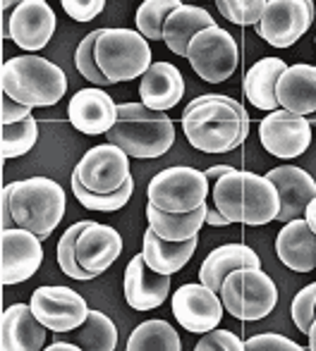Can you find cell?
Segmentation results:
<instances>
[{"label":"cell","mask_w":316,"mask_h":351,"mask_svg":"<svg viewBox=\"0 0 316 351\" xmlns=\"http://www.w3.org/2000/svg\"><path fill=\"white\" fill-rule=\"evenodd\" d=\"M240 268H261L259 254L247 244H223L204 258L199 268V282H204L214 291H221L223 280Z\"/></svg>","instance_id":"cell-27"},{"label":"cell","mask_w":316,"mask_h":351,"mask_svg":"<svg viewBox=\"0 0 316 351\" xmlns=\"http://www.w3.org/2000/svg\"><path fill=\"white\" fill-rule=\"evenodd\" d=\"M122 254V237L115 227L89 220L77 239V261L84 270L98 278L103 275Z\"/></svg>","instance_id":"cell-19"},{"label":"cell","mask_w":316,"mask_h":351,"mask_svg":"<svg viewBox=\"0 0 316 351\" xmlns=\"http://www.w3.org/2000/svg\"><path fill=\"white\" fill-rule=\"evenodd\" d=\"M290 313H293L295 328L302 335H307L316 318V282H309L307 287H302V289L295 294Z\"/></svg>","instance_id":"cell-38"},{"label":"cell","mask_w":316,"mask_h":351,"mask_svg":"<svg viewBox=\"0 0 316 351\" xmlns=\"http://www.w3.org/2000/svg\"><path fill=\"white\" fill-rule=\"evenodd\" d=\"M194 349L196 351H245V342H242L235 332L214 328L201 335V339L194 344Z\"/></svg>","instance_id":"cell-39"},{"label":"cell","mask_w":316,"mask_h":351,"mask_svg":"<svg viewBox=\"0 0 316 351\" xmlns=\"http://www.w3.org/2000/svg\"><path fill=\"white\" fill-rule=\"evenodd\" d=\"M187 60L196 77L206 84H223L240 65V46L233 34L214 24L196 34L187 46Z\"/></svg>","instance_id":"cell-9"},{"label":"cell","mask_w":316,"mask_h":351,"mask_svg":"<svg viewBox=\"0 0 316 351\" xmlns=\"http://www.w3.org/2000/svg\"><path fill=\"white\" fill-rule=\"evenodd\" d=\"M211 196V182L206 172L177 165L156 172L146 184V199L156 208L168 213H190L204 206Z\"/></svg>","instance_id":"cell-8"},{"label":"cell","mask_w":316,"mask_h":351,"mask_svg":"<svg viewBox=\"0 0 316 351\" xmlns=\"http://www.w3.org/2000/svg\"><path fill=\"white\" fill-rule=\"evenodd\" d=\"M75 175L91 191H117L132 177L130 156L115 143H101L84 153Z\"/></svg>","instance_id":"cell-15"},{"label":"cell","mask_w":316,"mask_h":351,"mask_svg":"<svg viewBox=\"0 0 316 351\" xmlns=\"http://www.w3.org/2000/svg\"><path fill=\"white\" fill-rule=\"evenodd\" d=\"M230 170H233L230 165H211L209 170H206V177H209V182L214 184L216 180H221V177H223L225 172H230Z\"/></svg>","instance_id":"cell-45"},{"label":"cell","mask_w":316,"mask_h":351,"mask_svg":"<svg viewBox=\"0 0 316 351\" xmlns=\"http://www.w3.org/2000/svg\"><path fill=\"white\" fill-rule=\"evenodd\" d=\"M304 220H307V225L316 232V199L307 206V210H304Z\"/></svg>","instance_id":"cell-47"},{"label":"cell","mask_w":316,"mask_h":351,"mask_svg":"<svg viewBox=\"0 0 316 351\" xmlns=\"http://www.w3.org/2000/svg\"><path fill=\"white\" fill-rule=\"evenodd\" d=\"M216 19L199 5H185L175 8L166 19L163 27V43L168 51L175 53L177 58H187V46L190 41L206 27H214Z\"/></svg>","instance_id":"cell-28"},{"label":"cell","mask_w":316,"mask_h":351,"mask_svg":"<svg viewBox=\"0 0 316 351\" xmlns=\"http://www.w3.org/2000/svg\"><path fill=\"white\" fill-rule=\"evenodd\" d=\"M221 301L225 311L242 323H256L273 313L278 304V287L261 268L233 270L221 287Z\"/></svg>","instance_id":"cell-7"},{"label":"cell","mask_w":316,"mask_h":351,"mask_svg":"<svg viewBox=\"0 0 316 351\" xmlns=\"http://www.w3.org/2000/svg\"><path fill=\"white\" fill-rule=\"evenodd\" d=\"M32 311L48 330L58 335H65L77 330L84 320L89 318V304L79 291L72 287L63 285H46L34 289L32 299Z\"/></svg>","instance_id":"cell-11"},{"label":"cell","mask_w":316,"mask_h":351,"mask_svg":"<svg viewBox=\"0 0 316 351\" xmlns=\"http://www.w3.org/2000/svg\"><path fill=\"white\" fill-rule=\"evenodd\" d=\"M245 351H302V344L275 332H261L245 339Z\"/></svg>","instance_id":"cell-40"},{"label":"cell","mask_w":316,"mask_h":351,"mask_svg":"<svg viewBox=\"0 0 316 351\" xmlns=\"http://www.w3.org/2000/svg\"><path fill=\"white\" fill-rule=\"evenodd\" d=\"M106 136L130 158H161L175 143V125L166 112L144 103H120L117 122Z\"/></svg>","instance_id":"cell-4"},{"label":"cell","mask_w":316,"mask_h":351,"mask_svg":"<svg viewBox=\"0 0 316 351\" xmlns=\"http://www.w3.org/2000/svg\"><path fill=\"white\" fill-rule=\"evenodd\" d=\"M36 141H38V125L34 120V115L22 122H14V125H3V132H0V151H3L5 160L27 156L36 146Z\"/></svg>","instance_id":"cell-33"},{"label":"cell","mask_w":316,"mask_h":351,"mask_svg":"<svg viewBox=\"0 0 316 351\" xmlns=\"http://www.w3.org/2000/svg\"><path fill=\"white\" fill-rule=\"evenodd\" d=\"M139 96L142 103L151 110L168 112L182 101L185 96V79L182 72L177 70L172 62H154L149 70L144 72L139 82Z\"/></svg>","instance_id":"cell-23"},{"label":"cell","mask_w":316,"mask_h":351,"mask_svg":"<svg viewBox=\"0 0 316 351\" xmlns=\"http://www.w3.org/2000/svg\"><path fill=\"white\" fill-rule=\"evenodd\" d=\"M58 17L48 0H24L10 12L5 36L24 53H38L51 43Z\"/></svg>","instance_id":"cell-16"},{"label":"cell","mask_w":316,"mask_h":351,"mask_svg":"<svg viewBox=\"0 0 316 351\" xmlns=\"http://www.w3.org/2000/svg\"><path fill=\"white\" fill-rule=\"evenodd\" d=\"M211 201L230 220V225L261 227L269 225L280 213L278 186L256 172L230 170L211 184Z\"/></svg>","instance_id":"cell-2"},{"label":"cell","mask_w":316,"mask_h":351,"mask_svg":"<svg viewBox=\"0 0 316 351\" xmlns=\"http://www.w3.org/2000/svg\"><path fill=\"white\" fill-rule=\"evenodd\" d=\"M19 3H24V0H0V5H3V34L8 32V19H10V12H12L14 8H17Z\"/></svg>","instance_id":"cell-44"},{"label":"cell","mask_w":316,"mask_h":351,"mask_svg":"<svg viewBox=\"0 0 316 351\" xmlns=\"http://www.w3.org/2000/svg\"><path fill=\"white\" fill-rule=\"evenodd\" d=\"M285 70L288 65L280 58H261L247 70L245 79H242V91L256 110L271 112L280 108L275 88H278V79Z\"/></svg>","instance_id":"cell-26"},{"label":"cell","mask_w":316,"mask_h":351,"mask_svg":"<svg viewBox=\"0 0 316 351\" xmlns=\"http://www.w3.org/2000/svg\"><path fill=\"white\" fill-rule=\"evenodd\" d=\"M314 8L307 0H266L256 34L273 48H290L309 32Z\"/></svg>","instance_id":"cell-10"},{"label":"cell","mask_w":316,"mask_h":351,"mask_svg":"<svg viewBox=\"0 0 316 351\" xmlns=\"http://www.w3.org/2000/svg\"><path fill=\"white\" fill-rule=\"evenodd\" d=\"M87 225H89V220L75 222V225H70L65 232H63L60 241H58V265H60V270L67 275V278L79 280V282L93 280V275L89 273V270H84L77 261V239Z\"/></svg>","instance_id":"cell-35"},{"label":"cell","mask_w":316,"mask_h":351,"mask_svg":"<svg viewBox=\"0 0 316 351\" xmlns=\"http://www.w3.org/2000/svg\"><path fill=\"white\" fill-rule=\"evenodd\" d=\"M180 5L182 0H144L135 14L137 32L144 34L149 41H163V27H166L168 14Z\"/></svg>","instance_id":"cell-34"},{"label":"cell","mask_w":316,"mask_h":351,"mask_svg":"<svg viewBox=\"0 0 316 351\" xmlns=\"http://www.w3.org/2000/svg\"><path fill=\"white\" fill-rule=\"evenodd\" d=\"M170 278L172 275L156 273L154 268H149V263L144 261V256L137 254L135 258L127 263L125 268V301L127 306H132L135 311H154L158 306H163L170 294Z\"/></svg>","instance_id":"cell-18"},{"label":"cell","mask_w":316,"mask_h":351,"mask_svg":"<svg viewBox=\"0 0 316 351\" xmlns=\"http://www.w3.org/2000/svg\"><path fill=\"white\" fill-rule=\"evenodd\" d=\"M187 143L201 153H230L249 136V112L240 101L223 93H204L182 112Z\"/></svg>","instance_id":"cell-1"},{"label":"cell","mask_w":316,"mask_h":351,"mask_svg":"<svg viewBox=\"0 0 316 351\" xmlns=\"http://www.w3.org/2000/svg\"><path fill=\"white\" fill-rule=\"evenodd\" d=\"M275 96L285 110L297 115H316V65H288L278 79Z\"/></svg>","instance_id":"cell-24"},{"label":"cell","mask_w":316,"mask_h":351,"mask_svg":"<svg viewBox=\"0 0 316 351\" xmlns=\"http://www.w3.org/2000/svg\"><path fill=\"white\" fill-rule=\"evenodd\" d=\"M259 141L271 156L293 160L302 156L312 143V120L285 108L271 110L259 125Z\"/></svg>","instance_id":"cell-12"},{"label":"cell","mask_w":316,"mask_h":351,"mask_svg":"<svg viewBox=\"0 0 316 351\" xmlns=\"http://www.w3.org/2000/svg\"><path fill=\"white\" fill-rule=\"evenodd\" d=\"M172 315L187 332L204 335L218 328L223 320V301L221 294L206 287L204 282H187L172 294Z\"/></svg>","instance_id":"cell-13"},{"label":"cell","mask_w":316,"mask_h":351,"mask_svg":"<svg viewBox=\"0 0 316 351\" xmlns=\"http://www.w3.org/2000/svg\"><path fill=\"white\" fill-rule=\"evenodd\" d=\"M132 191H135V180H127L125 184L117 191H91L79 182V177L72 172V194L84 208L98 210V213H115L120 210L127 201L132 199Z\"/></svg>","instance_id":"cell-32"},{"label":"cell","mask_w":316,"mask_h":351,"mask_svg":"<svg viewBox=\"0 0 316 351\" xmlns=\"http://www.w3.org/2000/svg\"><path fill=\"white\" fill-rule=\"evenodd\" d=\"M196 246H199V237H192L187 241H168L161 234H156L154 227L149 225L144 239H142V256L156 273L175 275L192 261Z\"/></svg>","instance_id":"cell-25"},{"label":"cell","mask_w":316,"mask_h":351,"mask_svg":"<svg viewBox=\"0 0 316 351\" xmlns=\"http://www.w3.org/2000/svg\"><path fill=\"white\" fill-rule=\"evenodd\" d=\"M96 60L108 82L120 84L144 77V72L154 65V53L144 34L115 27L101 29L96 41Z\"/></svg>","instance_id":"cell-6"},{"label":"cell","mask_w":316,"mask_h":351,"mask_svg":"<svg viewBox=\"0 0 316 351\" xmlns=\"http://www.w3.org/2000/svg\"><path fill=\"white\" fill-rule=\"evenodd\" d=\"M206 215H209L206 204L190 213H168L156 208L154 204L146 206L149 225L154 227L156 234H161L168 241H187L192 237H199V230L206 225Z\"/></svg>","instance_id":"cell-29"},{"label":"cell","mask_w":316,"mask_h":351,"mask_svg":"<svg viewBox=\"0 0 316 351\" xmlns=\"http://www.w3.org/2000/svg\"><path fill=\"white\" fill-rule=\"evenodd\" d=\"M307 337H309V349H312V351H316V318H314L312 328H309Z\"/></svg>","instance_id":"cell-48"},{"label":"cell","mask_w":316,"mask_h":351,"mask_svg":"<svg viewBox=\"0 0 316 351\" xmlns=\"http://www.w3.org/2000/svg\"><path fill=\"white\" fill-rule=\"evenodd\" d=\"M48 351H82L77 342H53V344H46Z\"/></svg>","instance_id":"cell-46"},{"label":"cell","mask_w":316,"mask_h":351,"mask_svg":"<svg viewBox=\"0 0 316 351\" xmlns=\"http://www.w3.org/2000/svg\"><path fill=\"white\" fill-rule=\"evenodd\" d=\"M67 120L77 132L87 136L108 134L117 122V103L103 86L79 88L70 98L67 106Z\"/></svg>","instance_id":"cell-17"},{"label":"cell","mask_w":316,"mask_h":351,"mask_svg":"<svg viewBox=\"0 0 316 351\" xmlns=\"http://www.w3.org/2000/svg\"><path fill=\"white\" fill-rule=\"evenodd\" d=\"M70 335L84 351H113L117 347V328L103 311H89V318Z\"/></svg>","instance_id":"cell-31"},{"label":"cell","mask_w":316,"mask_h":351,"mask_svg":"<svg viewBox=\"0 0 316 351\" xmlns=\"http://www.w3.org/2000/svg\"><path fill=\"white\" fill-rule=\"evenodd\" d=\"M3 93L29 108H51L67 93V77L56 62L36 53L10 58L0 70Z\"/></svg>","instance_id":"cell-3"},{"label":"cell","mask_w":316,"mask_h":351,"mask_svg":"<svg viewBox=\"0 0 316 351\" xmlns=\"http://www.w3.org/2000/svg\"><path fill=\"white\" fill-rule=\"evenodd\" d=\"M182 342L180 335L168 320L154 318L144 320L132 330L130 339H127V351H180Z\"/></svg>","instance_id":"cell-30"},{"label":"cell","mask_w":316,"mask_h":351,"mask_svg":"<svg viewBox=\"0 0 316 351\" xmlns=\"http://www.w3.org/2000/svg\"><path fill=\"white\" fill-rule=\"evenodd\" d=\"M98 36H101V29H93L91 34H87V36L79 41L77 46V53H75V65L79 74H82L87 82H91L93 86H108V77L101 72V67H98V60H96V41Z\"/></svg>","instance_id":"cell-36"},{"label":"cell","mask_w":316,"mask_h":351,"mask_svg":"<svg viewBox=\"0 0 316 351\" xmlns=\"http://www.w3.org/2000/svg\"><path fill=\"white\" fill-rule=\"evenodd\" d=\"M216 8L221 17L237 27H256L266 8V0H216Z\"/></svg>","instance_id":"cell-37"},{"label":"cell","mask_w":316,"mask_h":351,"mask_svg":"<svg viewBox=\"0 0 316 351\" xmlns=\"http://www.w3.org/2000/svg\"><path fill=\"white\" fill-rule=\"evenodd\" d=\"M63 10L75 22H91L106 8V0H60Z\"/></svg>","instance_id":"cell-41"},{"label":"cell","mask_w":316,"mask_h":351,"mask_svg":"<svg viewBox=\"0 0 316 351\" xmlns=\"http://www.w3.org/2000/svg\"><path fill=\"white\" fill-rule=\"evenodd\" d=\"M271 182L278 186L280 194V213L275 220L290 222L295 217H304L307 206L316 199V182L307 170L297 165H280L266 172Z\"/></svg>","instance_id":"cell-21"},{"label":"cell","mask_w":316,"mask_h":351,"mask_svg":"<svg viewBox=\"0 0 316 351\" xmlns=\"http://www.w3.org/2000/svg\"><path fill=\"white\" fill-rule=\"evenodd\" d=\"M41 237L24 227H8L0 234V280L5 287L22 285L36 275L43 263Z\"/></svg>","instance_id":"cell-14"},{"label":"cell","mask_w":316,"mask_h":351,"mask_svg":"<svg viewBox=\"0 0 316 351\" xmlns=\"http://www.w3.org/2000/svg\"><path fill=\"white\" fill-rule=\"evenodd\" d=\"M206 208H209V215H206V225H211V227H228L230 225V220L218 208H216V204L211 199L206 201Z\"/></svg>","instance_id":"cell-43"},{"label":"cell","mask_w":316,"mask_h":351,"mask_svg":"<svg viewBox=\"0 0 316 351\" xmlns=\"http://www.w3.org/2000/svg\"><path fill=\"white\" fill-rule=\"evenodd\" d=\"M10 213L17 227L32 230L41 239H48L65 217L67 196L51 177H29L5 186Z\"/></svg>","instance_id":"cell-5"},{"label":"cell","mask_w":316,"mask_h":351,"mask_svg":"<svg viewBox=\"0 0 316 351\" xmlns=\"http://www.w3.org/2000/svg\"><path fill=\"white\" fill-rule=\"evenodd\" d=\"M34 108L24 106V103L10 98L8 93H3V101H0V122L3 125H14V122H22L27 117H32Z\"/></svg>","instance_id":"cell-42"},{"label":"cell","mask_w":316,"mask_h":351,"mask_svg":"<svg viewBox=\"0 0 316 351\" xmlns=\"http://www.w3.org/2000/svg\"><path fill=\"white\" fill-rule=\"evenodd\" d=\"M275 256L293 273H312L316 270V232L304 217L285 222L275 237Z\"/></svg>","instance_id":"cell-22"},{"label":"cell","mask_w":316,"mask_h":351,"mask_svg":"<svg viewBox=\"0 0 316 351\" xmlns=\"http://www.w3.org/2000/svg\"><path fill=\"white\" fill-rule=\"evenodd\" d=\"M48 328L34 315L32 304H12L0 318V349L38 351L46 347Z\"/></svg>","instance_id":"cell-20"}]
</instances>
